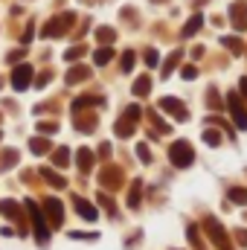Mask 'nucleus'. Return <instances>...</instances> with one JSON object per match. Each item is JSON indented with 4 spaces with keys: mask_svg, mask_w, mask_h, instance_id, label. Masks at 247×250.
Here are the masks:
<instances>
[{
    "mask_svg": "<svg viewBox=\"0 0 247 250\" xmlns=\"http://www.w3.org/2000/svg\"><path fill=\"white\" fill-rule=\"evenodd\" d=\"M169 160H172V166L186 169V166H192L195 151H192V146H189L186 140H178V143H172V148H169Z\"/></svg>",
    "mask_w": 247,
    "mask_h": 250,
    "instance_id": "obj_1",
    "label": "nucleus"
},
{
    "mask_svg": "<svg viewBox=\"0 0 247 250\" xmlns=\"http://www.w3.org/2000/svg\"><path fill=\"white\" fill-rule=\"evenodd\" d=\"M26 209L32 212V224H35V239H38L41 245H44V242H50V227H47V221H44V215H41L38 204L26 201Z\"/></svg>",
    "mask_w": 247,
    "mask_h": 250,
    "instance_id": "obj_2",
    "label": "nucleus"
},
{
    "mask_svg": "<svg viewBox=\"0 0 247 250\" xmlns=\"http://www.w3.org/2000/svg\"><path fill=\"white\" fill-rule=\"evenodd\" d=\"M140 114H143L140 105H131V108L123 114V120L117 123V134H120V137H131V134H134V125H137V120H140Z\"/></svg>",
    "mask_w": 247,
    "mask_h": 250,
    "instance_id": "obj_3",
    "label": "nucleus"
},
{
    "mask_svg": "<svg viewBox=\"0 0 247 250\" xmlns=\"http://www.w3.org/2000/svg\"><path fill=\"white\" fill-rule=\"evenodd\" d=\"M204 227H206V233L212 236V242H215L221 250H233V248H230V239H227V233H224V227H221L215 218H206V221H204Z\"/></svg>",
    "mask_w": 247,
    "mask_h": 250,
    "instance_id": "obj_4",
    "label": "nucleus"
},
{
    "mask_svg": "<svg viewBox=\"0 0 247 250\" xmlns=\"http://www.w3.org/2000/svg\"><path fill=\"white\" fill-rule=\"evenodd\" d=\"M227 108H230V114H233L236 125L245 131V128H247V114H245V108H242V99H239V93H227Z\"/></svg>",
    "mask_w": 247,
    "mask_h": 250,
    "instance_id": "obj_5",
    "label": "nucleus"
},
{
    "mask_svg": "<svg viewBox=\"0 0 247 250\" xmlns=\"http://www.w3.org/2000/svg\"><path fill=\"white\" fill-rule=\"evenodd\" d=\"M29 82H32V67L29 64H18L15 73H12V87L15 90H26Z\"/></svg>",
    "mask_w": 247,
    "mask_h": 250,
    "instance_id": "obj_6",
    "label": "nucleus"
},
{
    "mask_svg": "<svg viewBox=\"0 0 247 250\" xmlns=\"http://www.w3.org/2000/svg\"><path fill=\"white\" fill-rule=\"evenodd\" d=\"M73 21H76V15H59L56 21H50V23L44 26V38H56V35H62Z\"/></svg>",
    "mask_w": 247,
    "mask_h": 250,
    "instance_id": "obj_7",
    "label": "nucleus"
},
{
    "mask_svg": "<svg viewBox=\"0 0 247 250\" xmlns=\"http://www.w3.org/2000/svg\"><path fill=\"white\" fill-rule=\"evenodd\" d=\"M160 111H169L175 120H186V117H189V111H186V108L181 105V102H178V99H172V96L160 99Z\"/></svg>",
    "mask_w": 247,
    "mask_h": 250,
    "instance_id": "obj_8",
    "label": "nucleus"
},
{
    "mask_svg": "<svg viewBox=\"0 0 247 250\" xmlns=\"http://www.w3.org/2000/svg\"><path fill=\"white\" fill-rule=\"evenodd\" d=\"M44 209L50 212L53 227H62L64 224V209H62V204H59V198H47V201H44Z\"/></svg>",
    "mask_w": 247,
    "mask_h": 250,
    "instance_id": "obj_9",
    "label": "nucleus"
},
{
    "mask_svg": "<svg viewBox=\"0 0 247 250\" xmlns=\"http://www.w3.org/2000/svg\"><path fill=\"white\" fill-rule=\"evenodd\" d=\"M73 204H76V212H79L82 218H87V221H96V218H99V209H96L93 204H87L84 198H76Z\"/></svg>",
    "mask_w": 247,
    "mask_h": 250,
    "instance_id": "obj_10",
    "label": "nucleus"
},
{
    "mask_svg": "<svg viewBox=\"0 0 247 250\" xmlns=\"http://www.w3.org/2000/svg\"><path fill=\"white\" fill-rule=\"evenodd\" d=\"M230 18H233L236 29H245L247 26V3H236V6L230 9Z\"/></svg>",
    "mask_w": 247,
    "mask_h": 250,
    "instance_id": "obj_11",
    "label": "nucleus"
},
{
    "mask_svg": "<svg viewBox=\"0 0 247 250\" xmlns=\"http://www.w3.org/2000/svg\"><path fill=\"white\" fill-rule=\"evenodd\" d=\"M90 76V67H73L70 73H67V84H76V82H82V79H87Z\"/></svg>",
    "mask_w": 247,
    "mask_h": 250,
    "instance_id": "obj_12",
    "label": "nucleus"
},
{
    "mask_svg": "<svg viewBox=\"0 0 247 250\" xmlns=\"http://www.w3.org/2000/svg\"><path fill=\"white\" fill-rule=\"evenodd\" d=\"M90 163H93V151L90 148H79V169L87 175L90 172Z\"/></svg>",
    "mask_w": 247,
    "mask_h": 250,
    "instance_id": "obj_13",
    "label": "nucleus"
},
{
    "mask_svg": "<svg viewBox=\"0 0 247 250\" xmlns=\"http://www.w3.org/2000/svg\"><path fill=\"white\" fill-rule=\"evenodd\" d=\"M0 212H3L6 218H12V221H18V218H21V209H18V204H15V201H3V204H0Z\"/></svg>",
    "mask_w": 247,
    "mask_h": 250,
    "instance_id": "obj_14",
    "label": "nucleus"
},
{
    "mask_svg": "<svg viewBox=\"0 0 247 250\" xmlns=\"http://www.w3.org/2000/svg\"><path fill=\"white\" fill-rule=\"evenodd\" d=\"M201 23H204V18H201V15H192V18H189V23L184 26V38H189V35H195V32L201 29Z\"/></svg>",
    "mask_w": 247,
    "mask_h": 250,
    "instance_id": "obj_15",
    "label": "nucleus"
},
{
    "mask_svg": "<svg viewBox=\"0 0 247 250\" xmlns=\"http://www.w3.org/2000/svg\"><path fill=\"white\" fill-rule=\"evenodd\" d=\"M148 87H151L148 76H140V79L134 82V93H137V96H145V93H148Z\"/></svg>",
    "mask_w": 247,
    "mask_h": 250,
    "instance_id": "obj_16",
    "label": "nucleus"
},
{
    "mask_svg": "<svg viewBox=\"0 0 247 250\" xmlns=\"http://www.w3.org/2000/svg\"><path fill=\"white\" fill-rule=\"evenodd\" d=\"M29 148H32L35 154H47V151H50V143H47V140H41V137H35V140L29 143Z\"/></svg>",
    "mask_w": 247,
    "mask_h": 250,
    "instance_id": "obj_17",
    "label": "nucleus"
},
{
    "mask_svg": "<svg viewBox=\"0 0 247 250\" xmlns=\"http://www.w3.org/2000/svg\"><path fill=\"white\" fill-rule=\"evenodd\" d=\"M41 175H44V178H47V181H50V184H53V187H64V178H59V175H56V172H53V169H44V172H41Z\"/></svg>",
    "mask_w": 247,
    "mask_h": 250,
    "instance_id": "obj_18",
    "label": "nucleus"
},
{
    "mask_svg": "<svg viewBox=\"0 0 247 250\" xmlns=\"http://www.w3.org/2000/svg\"><path fill=\"white\" fill-rule=\"evenodd\" d=\"M178 62H181V50H178V53H172V56H169V62L163 64V76H169V73H172V67H175Z\"/></svg>",
    "mask_w": 247,
    "mask_h": 250,
    "instance_id": "obj_19",
    "label": "nucleus"
},
{
    "mask_svg": "<svg viewBox=\"0 0 247 250\" xmlns=\"http://www.w3.org/2000/svg\"><path fill=\"white\" fill-rule=\"evenodd\" d=\"M233 204H247V189H230Z\"/></svg>",
    "mask_w": 247,
    "mask_h": 250,
    "instance_id": "obj_20",
    "label": "nucleus"
},
{
    "mask_svg": "<svg viewBox=\"0 0 247 250\" xmlns=\"http://www.w3.org/2000/svg\"><path fill=\"white\" fill-rule=\"evenodd\" d=\"M53 160H56V166H67V163H70V151H67V148H59Z\"/></svg>",
    "mask_w": 247,
    "mask_h": 250,
    "instance_id": "obj_21",
    "label": "nucleus"
},
{
    "mask_svg": "<svg viewBox=\"0 0 247 250\" xmlns=\"http://www.w3.org/2000/svg\"><path fill=\"white\" fill-rule=\"evenodd\" d=\"M111 56H114V53L105 47V50H99V53L93 56V62H96V64H108V62H111Z\"/></svg>",
    "mask_w": 247,
    "mask_h": 250,
    "instance_id": "obj_22",
    "label": "nucleus"
},
{
    "mask_svg": "<svg viewBox=\"0 0 247 250\" xmlns=\"http://www.w3.org/2000/svg\"><path fill=\"white\" fill-rule=\"evenodd\" d=\"M96 38H99V41H114V29L99 26V29H96Z\"/></svg>",
    "mask_w": 247,
    "mask_h": 250,
    "instance_id": "obj_23",
    "label": "nucleus"
},
{
    "mask_svg": "<svg viewBox=\"0 0 247 250\" xmlns=\"http://www.w3.org/2000/svg\"><path fill=\"white\" fill-rule=\"evenodd\" d=\"M224 47H230L233 53H242V41L239 38H224Z\"/></svg>",
    "mask_w": 247,
    "mask_h": 250,
    "instance_id": "obj_24",
    "label": "nucleus"
},
{
    "mask_svg": "<svg viewBox=\"0 0 247 250\" xmlns=\"http://www.w3.org/2000/svg\"><path fill=\"white\" fill-rule=\"evenodd\" d=\"M204 140H206L209 146H218V143H221V137H218V131H204Z\"/></svg>",
    "mask_w": 247,
    "mask_h": 250,
    "instance_id": "obj_25",
    "label": "nucleus"
},
{
    "mask_svg": "<svg viewBox=\"0 0 247 250\" xmlns=\"http://www.w3.org/2000/svg\"><path fill=\"white\" fill-rule=\"evenodd\" d=\"M82 53H84V47H73V50H67V53H64V59H67V62H73V59H79Z\"/></svg>",
    "mask_w": 247,
    "mask_h": 250,
    "instance_id": "obj_26",
    "label": "nucleus"
},
{
    "mask_svg": "<svg viewBox=\"0 0 247 250\" xmlns=\"http://www.w3.org/2000/svg\"><path fill=\"white\" fill-rule=\"evenodd\" d=\"M15 160H18V154H15V151H9V154H6V157L0 160V169H9V166H12Z\"/></svg>",
    "mask_w": 247,
    "mask_h": 250,
    "instance_id": "obj_27",
    "label": "nucleus"
},
{
    "mask_svg": "<svg viewBox=\"0 0 247 250\" xmlns=\"http://www.w3.org/2000/svg\"><path fill=\"white\" fill-rule=\"evenodd\" d=\"M131 67H134V53H125V56H123V70L128 73Z\"/></svg>",
    "mask_w": 247,
    "mask_h": 250,
    "instance_id": "obj_28",
    "label": "nucleus"
},
{
    "mask_svg": "<svg viewBox=\"0 0 247 250\" xmlns=\"http://www.w3.org/2000/svg\"><path fill=\"white\" fill-rule=\"evenodd\" d=\"M137 198H140V184H134V189H131V198H128V204H131V207H137Z\"/></svg>",
    "mask_w": 247,
    "mask_h": 250,
    "instance_id": "obj_29",
    "label": "nucleus"
},
{
    "mask_svg": "<svg viewBox=\"0 0 247 250\" xmlns=\"http://www.w3.org/2000/svg\"><path fill=\"white\" fill-rule=\"evenodd\" d=\"M145 64H148V67L157 64V53H154V50H145Z\"/></svg>",
    "mask_w": 247,
    "mask_h": 250,
    "instance_id": "obj_30",
    "label": "nucleus"
},
{
    "mask_svg": "<svg viewBox=\"0 0 247 250\" xmlns=\"http://www.w3.org/2000/svg\"><path fill=\"white\" fill-rule=\"evenodd\" d=\"M137 154L143 157V163H148V160H151V157H148V148H145V146H140V148H137Z\"/></svg>",
    "mask_w": 247,
    "mask_h": 250,
    "instance_id": "obj_31",
    "label": "nucleus"
},
{
    "mask_svg": "<svg viewBox=\"0 0 247 250\" xmlns=\"http://www.w3.org/2000/svg\"><path fill=\"white\" fill-rule=\"evenodd\" d=\"M195 76H198L195 67H184V79H195Z\"/></svg>",
    "mask_w": 247,
    "mask_h": 250,
    "instance_id": "obj_32",
    "label": "nucleus"
},
{
    "mask_svg": "<svg viewBox=\"0 0 247 250\" xmlns=\"http://www.w3.org/2000/svg\"><path fill=\"white\" fill-rule=\"evenodd\" d=\"M242 93H245V99H247V79H242Z\"/></svg>",
    "mask_w": 247,
    "mask_h": 250,
    "instance_id": "obj_33",
    "label": "nucleus"
},
{
    "mask_svg": "<svg viewBox=\"0 0 247 250\" xmlns=\"http://www.w3.org/2000/svg\"><path fill=\"white\" fill-rule=\"evenodd\" d=\"M239 239H242V242H247V230H242V233H239Z\"/></svg>",
    "mask_w": 247,
    "mask_h": 250,
    "instance_id": "obj_34",
    "label": "nucleus"
}]
</instances>
